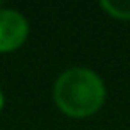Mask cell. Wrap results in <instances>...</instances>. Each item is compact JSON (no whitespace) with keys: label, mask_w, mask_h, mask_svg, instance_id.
I'll use <instances>...</instances> for the list:
<instances>
[{"label":"cell","mask_w":130,"mask_h":130,"mask_svg":"<svg viewBox=\"0 0 130 130\" xmlns=\"http://www.w3.org/2000/svg\"><path fill=\"white\" fill-rule=\"evenodd\" d=\"M54 100L59 110L70 118L96 114L105 102V84L89 68H70L54 84Z\"/></svg>","instance_id":"1"},{"label":"cell","mask_w":130,"mask_h":130,"mask_svg":"<svg viewBox=\"0 0 130 130\" xmlns=\"http://www.w3.org/2000/svg\"><path fill=\"white\" fill-rule=\"evenodd\" d=\"M29 36L25 16L14 9L0 7V52H13L20 48Z\"/></svg>","instance_id":"2"},{"label":"cell","mask_w":130,"mask_h":130,"mask_svg":"<svg viewBox=\"0 0 130 130\" xmlns=\"http://www.w3.org/2000/svg\"><path fill=\"white\" fill-rule=\"evenodd\" d=\"M100 7L116 20H130V0H102Z\"/></svg>","instance_id":"3"},{"label":"cell","mask_w":130,"mask_h":130,"mask_svg":"<svg viewBox=\"0 0 130 130\" xmlns=\"http://www.w3.org/2000/svg\"><path fill=\"white\" fill-rule=\"evenodd\" d=\"M4 109V93H2V89H0V110Z\"/></svg>","instance_id":"4"}]
</instances>
